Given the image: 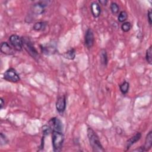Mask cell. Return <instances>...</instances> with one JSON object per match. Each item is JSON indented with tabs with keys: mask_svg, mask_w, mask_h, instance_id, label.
I'll list each match as a JSON object with an SVG mask.
<instances>
[{
	"mask_svg": "<svg viewBox=\"0 0 152 152\" xmlns=\"http://www.w3.org/2000/svg\"><path fill=\"white\" fill-rule=\"evenodd\" d=\"M87 136L93 151L100 152L105 151L100 141L98 136L92 128H87Z\"/></svg>",
	"mask_w": 152,
	"mask_h": 152,
	"instance_id": "1",
	"label": "cell"
},
{
	"mask_svg": "<svg viewBox=\"0 0 152 152\" xmlns=\"http://www.w3.org/2000/svg\"><path fill=\"white\" fill-rule=\"evenodd\" d=\"M64 141V136L63 132L58 131H52V143L54 151H60L63 147Z\"/></svg>",
	"mask_w": 152,
	"mask_h": 152,
	"instance_id": "2",
	"label": "cell"
},
{
	"mask_svg": "<svg viewBox=\"0 0 152 152\" xmlns=\"http://www.w3.org/2000/svg\"><path fill=\"white\" fill-rule=\"evenodd\" d=\"M22 39L23 42V47L26 49V51L34 59L36 60L39 58V53L33 46L32 41L26 37H23Z\"/></svg>",
	"mask_w": 152,
	"mask_h": 152,
	"instance_id": "3",
	"label": "cell"
},
{
	"mask_svg": "<svg viewBox=\"0 0 152 152\" xmlns=\"http://www.w3.org/2000/svg\"><path fill=\"white\" fill-rule=\"evenodd\" d=\"M4 79L12 83H17L20 80V78L18 73L12 68L8 69L4 73Z\"/></svg>",
	"mask_w": 152,
	"mask_h": 152,
	"instance_id": "4",
	"label": "cell"
},
{
	"mask_svg": "<svg viewBox=\"0 0 152 152\" xmlns=\"http://www.w3.org/2000/svg\"><path fill=\"white\" fill-rule=\"evenodd\" d=\"M9 41L14 49L17 51H22L23 49L22 39L16 34H12L9 37Z\"/></svg>",
	"mask_w": 152,
	"mask_h": 152,
	"instance_id": "5",
	"label": "cell"
},
{
	"mask_svg": "<svg viewBox=\"0 0 152 152\" xmlns=\"http://www.w3.org/2000/svg\"><path fill=\"white\" fill-rule=\"evenodd\" d=\"M47 1L38 2L32 6V12L36 15L42 14L45 11V7L46 6Z\"/></svg>",
	"mask_w": 152,
	"mask_h": 152,
	"instance_id": "6",
	"label": "cell"
},
{
	"mask_svg": "<svg viewBox=\"0 0 152 152\" xmlns=\"http://www.w3.org/2000/svg\"><path fill=\"white\" fill-rule=\"evenodd\" d=\"M94 37L92 30L91 29H88L85 34L84 43L86 47L88 49H90L94 44Z\"/></svg>",
	"mask_w": 152,
	"mask_h": 152,
	"instance_id": "7",
	"label": "cell"
},
{
	"mask_svg": "<svg viewBox=\"0 0 152 152\" xmlns=\"http://www.w3.org/2000/svg\"><path fill=\"white\" fill-rule=\"evenodd\" d=\"M49 125L51 127L52 131H58L63 132V125L60 120L58 118H52L49 122Z\"/></svg>",
	"mask_w": 152,
	"mask_h": 152,
	"instance_id": "8",
	"label": "cell"
},
{
	"mask_svg": "<svg viewBox=\"0 0 152 152\" xmlns=\"http://www.w3.org/2000/svg\"><path fill=\"white\" fill-rule=\"evenodd\" d=\"M56 109L60 113H63L66 109V98L65 96L58 98L56 102Z\"/></svg>",
	"mask_w": 152,
	"mask_h": 152,
	"instance_id": "9",
	"label": "cell"
},
{
	"mask_svg": "<svg viewBox=\"0 0 152 152\" xmlns=\"http://www.w3.org/2000/svg\"><path fill=\"white\" fill-rule=\"evenodd\" d=\"M141 137V134L140 132H137L136 134L131 137L128 140H127L126 143V150H128L133 144L136 143Z\"/></svg>",
	"mask_w": 152,
	"mask_h": 152,
	"instance_id": "10",
	"label": "cell"
},
{
	"mask_svg": "<svg viewBox=\"0 0 152 152\" xmlns=\"http://www.w3.org/2000/svg\"><path fill=\"white\" fill-rule=\"evenodd\" d=\"M90 9L93 16L98 18L100 16L101 13V8L99 4L96 2H93L90 6Z\"/></svg>",
	"mask_w": 152,
	"mask_h": 152,
	"instance_id": "11",
	"label": "cell"
},
{
	"mask_svg": "<svg viewBox=\"0 0 152 152\" xmlns=\"http://www.w3.org/2000/svg\"><path fill=\"white\" fill-rule=\"evenodd\" d=\"M1 51L3 53L8 55H11L14 54V49L10 46V45L5 42H2L1 44Z\"/></svg>",
	"mask_w": 152,
	"mask_h": 152,
	"instance_id": "12",
	"label": "cell"
},
{
	"mask_svg": "<svg viewBox=\"0 0 152 152\" xmlns=\"http://www.w3.org/2000/svg\"><path fill=\"white\" fill-rule=\"evenodd\" d=\"M152 146V132L150 131L146 138L145 144L143 147L144 151H148Z\"/></svg>",
	"mask_w": 152,
	"mask_h": 152,
	"instance_id": "13",
	"label": "cell"
},
{
	"mask_svg": "<svg viewBox=\"0 0 152 152\" xmlns=\"http://www.w3.org/2000/svg\"><path fill=\"white\" fill-rule=\"evenodd\" d=\"M100 59L101 64L105 66H106L108 64V55L106 50L101 49L100 51Z\"/></svg>",
	"mask_w": 152,
	"mask_h": 152,
	"instance_id": "14",
	"label": "cell"
},
{
	"mask_svg": "<svg viewBox=\"0 0 152 152\" xmlns=\"http://www.w3.org/2000/svg\"><path fill=\"white\" fill-rule=\"evenodd\" d=\"M63 56L65 58H67L70 60H73L75 57V51L74 49H70L67 52H65L63 54Z\"/></svg>",
	"mask_w": 152,
	"mask_h": 152,
	"instance_id": "15",
	"label": "cell"
},
{
	"mask_svg": "<svg viewBox=\"0 0 152 152\" xmlns=\"http://www.w3.org/2000/svg\"><path fill=\"white\" fill-rule=\"evenodd\" d=\"M42 50L44 53L46 55H49L55 52V48L52 45H47L45 46H43L42 48Z\"/></svg>",
	"mask_w": 152,
	"mask_h": 152,
	"instance_id": "16",
	"label": "cell"
},
{
	"mask_svg": "<svg viewBox=\"0 0 152 152\" xmlns=\"http://www.w3.org/2000/svg\"><path fill=\"white\" fill-rule=\"evenodd\" d=\"M45 26H46V25L44 22H37L34 25L33 29V30H34L36 31H41L45 28Z\"/></svg>",
	"mask_w": 152,
	"mask_h": 152,
	"instance_id": "17",
	"label": "cell"
},
{
	"mask_svg": "<svg viewBox=\"0 0 152 152\" xmlns=\"http://www.w3.org/2000/svg\"><path fill=\"white\" fill-rule=\"evenodd\" d=\"M146 61H147V63L151 65L152 64V48H151V46H150L146 51Z\"/></svg>",
	"mask_w": 152,
	"mask_h": 152,
	"instance_id": "18",
	"label": "cell"
},
{
	"mask_svg": "<svg viewBox=\"0 0 152 152\" xmlns=\"http://www.w3.org/2000/svg\"><path fill=\"white\" fill-rule=\"evenodd\" d=\"M120 90L122 94H125L128 91L129 88V84L127 82H124L122 84H121L120 86Z\"/></svg>",
	"mask_w": 152,
	"mask_h": 152,
	"instance_id": "19",
	"label": "cell"
},
{
	"mask_svg": "<svg viewBox=\"0 0 152 152\" xmlns=\"http://www.w3.org/2000/svg\"><path fill=\"white\" fill-rule=\"evenodd\" d=\"M128 18V14L126 11H121L119 14L118 19V21L121 23H123L124 22H125L127 20V19Z\"/></svg>",
	"mask_w": 152,
	"mask_h": 152,
	"instance_id": "20",
	"label": "cell"
},
{
	"mask_svg": "<svg viewBox=\"0 0 152 152\" xmlns=\"http://www.w3.org/2000/svg\"><path fill=\"white\" fill-rule=\"evenodd\" d=\"M110 8L111 12L113 14H115H115H117L118 13L119 10H120V8H119L118 5L116 3L112 2V3L110 4Z\"/></svg>",
	"mask_w": 152,
	"mask_h": 152,
	"instance_id": "21",
	"label": "cell"
},
{
	"mask_svg": "<svg viewBox=\"0 0 152 152\" xmlns=\"http://www.w3.org/2000/svg\"><path fill=\"white\" fill-rule=\"evenodd\" d=\"M52 132V129L49 125H44L42 127V134L44 136H48Z\"/></svg>",
	"mask_w": 152,
	"mask_h": 152,
	"instance_id": "22",
	"label": "cell"
},
{
	"mask_svg": "<svg viewBox=\"0 0 152 152\" xmlns=\"http://www.w3.org/2000/svg\"><path fill=\"white\" fill-rule=\"evenodd\" d=\"M131 28V23L128 22H124V23L121 25V29L124 32H128Z\"/></svg>",
	"mask_w": 152,
	"mask_h": 152,
	"instance_id": "23",
	"label": "cell"
},
{
	"mask_svg": "<svg viewBox=\"0 0 152 152\" xmlns=\"http://www.w3.org/2000/svg\"><path fill=\"white\" fill-rule=\"evenodd\" d=\"M8 142V141L6 136L3 134V133L1 132V134H0V144H1V146H4L7 144Z\"/></svg>",
	"mask_w": 152,
	"mask_h": 152,
	"instance_id": "24",
	"label": "cell"
},
{
	"mask_svg": "<svg viewBox=\"0 0 152 152\" xmlns=\"http://www.w3.org/2000/svg\"><path fill=\"white\" fill-rule=\"evenodd\" d=\"M152 11L151 10H149L147 13V17H148V23L150 24V25H151L152 23Z\"/></svg>",
	"mask_w": 152,
	"mask_h": 152,
	"instance_id": "25",
	"label": "cell"
},
{
	"mask_svg": "<svg viewBox=\"0 0 152 152\" xmlns=\"http://www.w3.org/2000/svg\"><path fill=\"white\" fill-rule=\"evenodd\" d=\"M0 102H1V103H0V109H2L3 108L4 105H5V102H4V101L3 98L0 99Z\"/></svg>",
	"mask_w": 152,
	"mask_h": 152,
	"instance_id": "26",
	"label": "cell"
},
{
	"mask_svg": "<svg viewBox=\"0 0 152 152\" xmlns=\"http://www.w3.org/2000/svg\"><path fill=\"white\" fill-rule=\"evenodd\" d=\"M99 2L101 5H103V6H106V4L108 3V1H106V0H100Z\"/></svg>",
	"mask_w": 152,
	"mask_h": 152,
	"instance_id": "27",
	"label": "cell"
}]
</instances>
